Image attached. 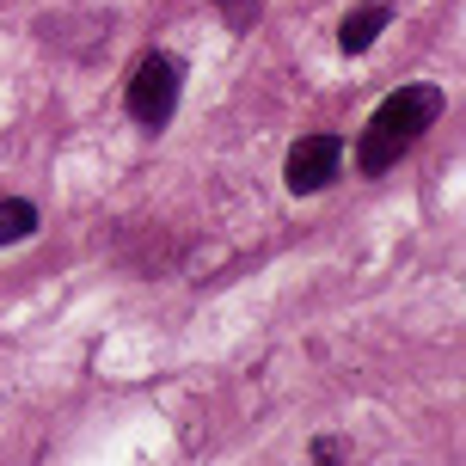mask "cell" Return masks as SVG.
<instances>
[{
  "label": "cell",
  "mask_w": 466,
  "mask_h": 466,
  "mask_svg": "<svg viewBox=\"0 0 466 466\" xmlns=\"http://www.w3.org/2000/svg\"><path fill=\"white\" fill-rule=\"evenodd\" d=\"M387 19H393V13H387L380 0H369V6L344 13V25H338V49H344V56H362V49H374V37L387 31Z\"/></svg>",
  "instance_id": "4"
},
{
  "label": "cell",
  "mask_w": 466,
  "mask_h": 466,
  "mask_svg": "<svg viewBox=\"0 0 466 466\" xmlns=\"http://www.w3.org/2000/svg\"><path fill=\"white\" fill-rule=\"evenodd\" d=\"M178 93H185V68H178V56L147 49V56L136 62V74H129L123 105H129V116H136L147 136H160L166 123H172V111H178Z\"/></svg>",
  "instance_id": "2"
},
{
  "label": "cell",
  "mask_w": 466,
  "mask_h": 466,
  "mask_svg": "<svg viewBox=\"0 0 466 466\" xmlns=\"http://www.w3.org/2000/svg\"><path fill=\"white\" fill-rule=\"evenodd\" d=\"M215 6H221V19H228L233 31H252L258 13H264V0H215Z\"/></svg>",
  "instance_id": "6"
},
{
  "label": "cell",
  "mask_w": 466,
  "mask_h": 466,
  "mask_svg": "<svg viewBox=\"0 0 466 466\" xmlns=\"http://www.w3.org/2000/svg\"><path fill=\"white\" fill-rule=\"evenodd\" d=\"M313 461H350V442L344 436H319L313 442Z\"/></svg>",
  "instance_id": "7"
},
{
  "label": "cell",
  "mask_w": 466,
  "mask_h": 466,
  "mask_svg": "<svg viewBox=\"0 0 466 466\" xmlns=\"http://www.w3.org/2000/svg\"><path fill=\"white\" fill-rule=\"evenodd\" d=\"M338 166H344V136L319 129V136H301L295 147H289V160H282V185L295 190V197H319V190L338 178Z\"/></svg>",
  "instance_id": "3"
},
{
  "label": "cell",
  "mask_w": 466,
  "mask_h": 466,
  "mask_svg": "<svg viewBox=\"0 0 466 466\" xmlns=\"http://www.w3.org/2000/svg\"><path fill=\"white\" fill-rule=\"evenodd\" d=\"M37 233V203H25V197H0V246H19Z\"/></svg>",
  "instance_id": "5"
},
{
  "label": "cell",
  "mask_w": 466,
  "mask_h": 466,
  "mask_svg": "<svg viewBox=\"0 0 466 466\" xmlns=\"http://www.w3.org/2000/svg\"><path fill=\"white\" fill-rule=\"evenodd\" d=\"M442 105H448L442 86H399V93H387L374 105V116L362 123V136H356V172H362V178L393 172V166L436 129Z\"/></svg>",
  "instance_id": "1"
}]
</instances>
